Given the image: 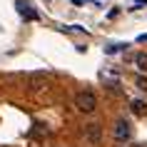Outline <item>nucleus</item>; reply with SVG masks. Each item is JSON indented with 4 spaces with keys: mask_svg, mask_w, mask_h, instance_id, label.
<instances>
[{
    "mask_svg": "<svg viewBox=\"0 0 147 147\" xmlns=\"http://www.w3.org/2000/svg\"><path fill=\"white\" fill-rule=\"evenodd\" d=\"M75 107H78L80 112H85V115L95 112V107H97V97H95V92H92V90H80V92L75 95Z\"/></svg>",
    "mask_w": 147,
    "mask_h": 147,
    "instance_id": "obj_1",
    "label": "nucleus"
},
{
    "mask_svg": "<svg viewBox=\"0 0 147 147\" xmlns=\"http://www.w3.org/2000/svg\"><path fill=\"white\" fill-rule=\"evenodd\" d=\"M112 137H115V142H127V140L132 137V125L125 120V117H120L115 122V127H112Z\"/></svg>",
    "mask_w": 147,
    "mask_h": 147,
    "instance_id": "obj_2",
    "label": "nucleus"
},
{
    "mask_svg": "<svg viewBox=\"0 0 147 147\" xmlns=\"http://www.w3.org/2000/svg\"><path fill=\"white\" fill-rule=\"evenodd\" d=\"M85 140L90 142V145H100V140H102V127H100V122L85 125Z\"/></svg>",
    "mask_w": 147,
    "mask_h": 147,
    "instance_id": "obj_3",
    "label": "nucleus"
},
{
    "mask_svg": "<svg viewBox=\"0 0 147 147\" xmlns=\"http://www.w3.org/2000/svg\"><path fill=\"white\" fill-rule=\"evenodd\" d=\"M15 5H18V13H20L23 18H28V20H38V13L30 8V3H28V0H18Z\"/></svg>",
    "mask_w": 147,
    "mask_h": 147,
    "instance_id": "obj_4",
    "label": "nucleus"
},
{
    "mask_svg": "<svg viewBox=\"0 0 147 147\" xmlns=\"http://www.w3.org/2000/svg\"><path fill=\"white\" fill-rule=\"evenodd\" d=\"M130 110H132L137 117H142V115L147 112V102H145V100H132V102H130Z\"/></svg>",
    "mask_w": 147,
    "mask_h": 147,
    "instance_id": "obj_5",
    "label": "nucleus"
},
{
    "mask_svg": "<svg viewBox=\"0 0 147 147\" xmlns=\"http://www.w3.org/2000/svg\"><path fill=\"white\" fill-rule=\"evenodd\" d=\"M135 67L140 72H147V53H137L135 55Z\"/></svg>",
    "mask_w": 147,
    "mask_h": 147,
    "instance_id": "obj_6",
    "label": "nucleus"
},
{
    "mask_svg": "<svg viewBox=\"0 0 147 147\" xmlns=\"http://www.w3.org/2000/svg\"><path fill=\"white\" fill-rule=\"evenodd\" d=\"M135 85H137L140 90H147V78H145V75H140V78L135 80Z\"/></svg>",
    "mask_w": 147,
    "mask_h": 147,
    "instance_id": "obj_7",
    "label": "nucleus"
},
{
    "mask_svg": "<svg viewBox=\"0 0 147 147\" xmlns=\"http://www.w3.org/2000/svg\"><path fill=\"white\" fill-rule=\"evenodd\" d=\"M127 147H147V145H142V142H135V145H127Z\"/></svg>",
    "mask_w": 147,
    "mask_h": 147,
    "instance_id": "obj_8",
    "label": "nucleus"
},
{
    "mask_svg": "<svg viewBox=\"0 0 147 147\" xmlns=\"http://www.w3.org/2000/svg\"><path fill=\"white\" fill-rule=\"evenodd\" d=\"M72 3H75V5H82V3H87V0H72Z\"/></svg>",
    "mask_w": 147,
    "mask_h": 147,
    "instance_id": "obj_9",
    "label": "nucleus"
},
{
    "mask_svg": "<svg viewBox=\"0 0 147 147\" xmlns=\"http://www.w3.org/2000/svg\"><path fill=\"white\" fill-rule=\"evenodd\" d=\"M135 3H137V5H147V0H135Z\"/></svg>",
    "mask_w": 147,
    "mask_h": 147,
    "instance_id": "obj_10",
    "label": "nucleus"
}]
</instances>
